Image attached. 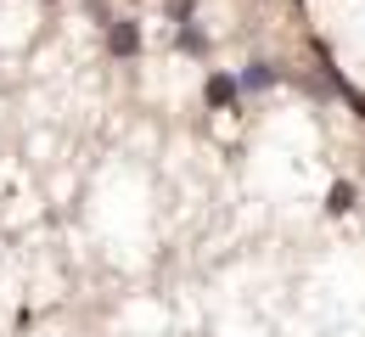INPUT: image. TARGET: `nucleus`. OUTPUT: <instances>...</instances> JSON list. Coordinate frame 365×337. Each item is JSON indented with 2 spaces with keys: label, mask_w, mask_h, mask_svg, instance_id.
Returning a JSON list of instances; mask_svg holds the SVG:
<instances>
[{
  "label": "nucleus",
  "mask_w": 365,
  "mask_h": 337,
  "mask_svg": "<svg viewBox=\"0 0 365 337\" xmlns=\"http://www.w3.org/2000/svg\"><path fill=\"white\" fill-rule=\"evenodd\" d=\"M175 51H185V56H208V34H202L197 23H175Z\"/></svg>",
  "instance_id": "nucleus-4"
},
{
  "label": "nucleus",
  "mask_w": 365,
  "mask_h": 337,
  "mask_svg": "<svg viewBox=\"0 0 365 337\" xmlns=\"http://www.w3.org/2000/svg\"><path fill=\"white\" fill-rule=\"evenodd\" d=\"M337 96H343V101H349V107H354V113H360V118H365V90H354V85H343Z\"/></svg>",
  "instance_id": "nucleus-7"
},
{
  "label": "nucleus",
  "mask_w": 365,
  "mask_h": 337,
  "mask_svg": "<svg viewBox=\"0 0 365 337\" xmlns=\"http://www.w3.org/2000/svg\"><path fill=\"white\" fill-rule=\"evenodd\" d=\"M202 101H208L214 113H236V101H242V85H236V73L214 68V73L202 79Z\"/></svg>",
  "instance_id": "nucleus-2"
},
{
  "label": "nucleus",
  "mask_w": 365,
  "mask_h": 337,
  "mask_svg": "<svg viewBox=\"0 0 365 337\" xmlns=\"http://www.w3.org/2000/svg\"><path fill=\"white\" fill-rule=\"evenodd\" d=\"M46 6H56V0H46Z\"/></svg>",
  "instance_id": "nucleus-8"
},
{
  "label": "nucleus",
  "mask_w": 365,
  "mask_h": 337,
  "mask_svg": "<svg viewBox=\"0 0 365 337\" xmlns=\"http://www.w3.org/2000/svg\"><path fill=\"white\" fill-rule=\"evenodd\" d=\"M275 79H281V68H275V62H264V56H259V62H247V68L236 73V85H242V90H270Z\"/></svg>",
  "instance_id": "nucleus-3"
},
{
  "label": "nucleus",
  "mask_w": 365,
  "mask_h": 337,
  "mask_svg": "<svg viewBox=\"0 0 365 337\" xmlns=\"http://www.w3.org/2000/svg\"><path fill=\"white\" fill-rule=\"evenodd\" d=\"M354 180H337V186H331V192H326V214H349V208H354Z\"/></svg>",
  "instance_id": "nucleus-5"
},
{
  "label": "nucleus",
  "mask_w": 365,
  "mask_h": 337,
  "mask_svg": "<svg viewBox=\"0 0 365 337\" xmlns=\"http://www.w3.org/2000/svg\"><path fill=\"white\" fill-rule=\"evenodd\" d=\"M101 46H107V56H113V62H135L140 46H146V34H140L135 17H113V23L101 28Z\"/></svg>",
  "instance_id": "nucleus-1"
},
{
  "label": "nucleus",
  "mask_w": 365,
  "mask_h": 337,
  "mask_svg": "<svg viewBox=\"0 0 365 337\" xmlns=\"http://www.w3.org/2000/svg\"><path fill=\"white\" fill-rule=\"evenodd\" d=\"M191 11H197V0H169V17L175 23H191Z\"/></svg>",
  "instance_id": "nucleus-6"
}]
</instances>
